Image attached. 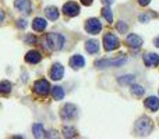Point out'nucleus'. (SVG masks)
<instances>
[{"instance_id":"2","label":"nucleus","mask_w":159,"mask_h":139,"mask_svg":"<svg viewBox=\"0 0 159 139\" xmlns=\"http://www.w3.org/2000/svg\"><path fill=\"white\" fill-rule=\"evenodd\" d=\"M152 128H154V124H152V120L147 115L141 117L140 120H137L135 123V127H134V131L138 137H147V135L151 134Z\"/></svg>"},{"instance_id":"9","label":"nucleus","mask_w":159,"mask_h":139,"mask_svg":"<svg viewBox=\"0 0 159 139\" xmlns=\"http://www.w3.org/2000/svg\"><path fill=\"white\" fill-rule=\"evenodd\" d=\"M49 75H50V78H52L53 81H60V79L63 78V75H64V67L61 66V64H59V63L53 64V67L49 71Z\"/></svg>"},{"instance_id":"15","label":"nucleus","mask_w":159,"mask_h":139,"mask_svg":"<svg viewBox=\"0 0 159 139\" xmlns=\"http://www.w3.org/2000/svg\"><path fill=\"white\" fill-rule=\"evenodd\" d=\"M147 109H149L151 111H157L159 109V99L155 98V96H151V98H147L145 102H144Z\"/></svg>"},{"instance_id":"10","label":"nucleus","mask_w":159,"mask_h":139,"mask_svg":"<svg viewBox=\"0 0 159 139\" xmlns=\"http://www.w3.org/2000/svg\"><path fill=\"white\" fill-rule=\"evenodd\" d=\"M144 64L147 67H157L159 64V56L157 53H145L144 54Z\"/></svg>"},{"instance_id":"27","label":"nucleus","mask_w":159,"mask_h":139,"mask_svg":"<svg viewBox=\"0 0 159 139\" xmlns=\"http://www.w3.org/2000/svg\"><path fill=\"white\" fill-rule=\"evenodd\" d=\"M17 27L21 28V29H22V28L27 27V22H25L24 20H18V21H17Z\"/></svg>"},{"instance_id":"24","label":"nucleus","mask_w":159,"mask_h":139,"mask_svg":"<svg viewBox=\"0 0 159 139\" xmlns=\"http://www.w3.org/2000/svg\"><path fill=\"white\" fill-rule=\"evenodd\" d=\"M134 81V76L133 75H126V76H121V78H119V82L123 85H127V84H131V82Z\"/></svg>"},{"instance_id":"21","label":"nucleus","mask_w":159,"mask_h":139,"mask_svg":"<svg viewBox=\"0 0 159 139\" xmlns=\"http://www.w3.org/2000/svg\"><path fill=\"white\" fill-rule=\"evenodd\" d=\"M32 132H34V137L35 138L43 137V127H42V124H35V125L32 127Z\"/></svg>"},{"instance_id":"26","label":"nucleus","mask_w":159,"mask_h":139,"mask_svg":"<svg viewBox=\"0 0 159 139\" xmlns=\"http://www.w3.org/2000/svg\"><path fill=\"white\" fill-rule=\"evenodd\" d=\"M117 28L121 31V32H126V29H127V25L124 24V22H117Z\"/></svg>"},{"instance_id":"29","label":"nucleus","mask_w":159,"mask_h":139,"mask_svg":"<svg viewBox=\"0 0 159 139\" xmlns=\"http://www.w3.org/2000/svg\"><path fill=\"white\" fill-rule=\"evenodd\" d=\"M24 39H25L27 42H31V43H35V38H34V36H31V35H30V36H25Z\"/></svg>"},{"instance_id":"28","label":"nucleus","mask_w":159,"mask_h":139,"mask_svg":"<svg viewBox=\"0 0 159 139\" xmlns=\"http://www.w3.org/2000/svg\"><path fill=\"white\" fill-rule=\"evenodd\" d=\"M149 2H151V0H138L140 6H144V7H145V6H148V4H149Z\"/></svg>"},{"instance_id":"16","label":"nucleus","mask_w":159,"mask_h":139,"mask_svg":"<svg viewBox=\"0 0 159 139\" xmlns=\"http://www.w3.org/2000/svg\"><path fill=\"white\" fill-rule=\"evenodd\" d=\"M85 49H87L88 53H91V54H95V53H98V50H99V43L95 41V39L87 41V43H85Z\"/></svg>"},{"instance_id":"12","label":"nucleus","mask_w":159,"mask_h":139,"mask_svg":"<svg viewBox=\"0 0 159 139\" xmlns=\"http://www.w3.org/2000/svg\"><path fill=\"white\" fill-rule=\"evenodd\" d=\"M41 60H42V56H41V53L36 52V50H31V52H28L27 54H25V61H27V63L36 64Z\"/></svg>"},{"instance_id":"1","label":"nucleus","mask_w":159,"mask_h":139,"mask_svg":"<svg viewBox=\"0 0 159 139\" xmlns=\"http://www.w3.org/2000/svg\"><path fill=\"white\" fill-rule=\"evenodd\" d=\"M45 45H46L48 49L57 52V50L63 49L64 38H63V35H60V33H55V32L46 33V35H45Z\"/></svg>"},{"instance_id":"3","label":"nucleus","mask_w":159,"mask_h":139,"mask_svg":"<svg viewBox=\"0 0 159 139\" xmlns=\"http://www.w3.org/2000/svg\"><path fill=\"white\" fill-rule=\"evenodd\" d=\"M126 57H120V59H107V60H98L95 61V67L98 68H106V67H120L123 64H126Z\"/></svg>"},{"instance_id":"6","label":"nucleus","mask_w":159,"mask_h":139,"mask_svg":"<svg viewBox=\"0 0 159 139\" xmlns=\"http://www.w3.org/2000/svg\"><path fill=\"white\" fill-rule=\"evenodd\" d=\"M85 29L91 35H96V33H99L102 31V24L98 18H89L85 22Z\"/></svg>"},{"instance_id":"25","label":"nucleus","mask_w":159,"mask_h":139,"mask_svg":"<svg viewBox=\"0 0 159 139\" xmlns=\"http://www.w3.org/2000/svg\"><path fill=\"white\" fill-rule=\"evenodd\" d=\"M63 132H64V137H67V138L75 137V129L69 128V127H64V128H63Z\"/></svg>"},{"instance_id":"19","label":"nucleus","mask_w":159,"mask_h":139,"mask_svg":"<svg viewBox=\"0 0 159 139\" xmlns=\"http://www.w3.org/2000/svg\"><path fill=\"white\" fill-rule=\"evenodd\" d=\"M52 96L55 100H61L64 98V90L61 86H55L52 88Z\"/></svg>"},{"instance_id":"7","label":"nucleus","mask_w":159,"mask_h":139,"mask_svg":"<svg viewBox=\"0 0 159 139\" xmlns=\"http://www.w3.org/2000/svg\"><path fill=\"white\" fill-rule=\"evenodd\" d=\"M60 115L63 120H71V118H74L75 115H77V107L71 103L64 104V107L60 111Z\"/></svg>"},{"instance_id":"20","label":"nucleus","mask_w":159,"mask_h":139,"mask_svg":"<svg viewBox=\"0 0 159 139\" xmlns=\"http://www.w3.org/2000/svg\"><path fill=\"white\" fill-rule=\"evenodd\" d=\"M11 92V84L8 81H0V95H7Z\"/></svg>"},{"instance_id":"17","label":"nucleus","mask_w":159,"mask_h":139,"mask_svg":"<svg viewBox=\"0 0 159 139\" xmlns=\"http://www.w3.org/2000/svg\"><path fill=\"white\" fill-rule=\"evenodd\" d=\"M46 25L48 22L45 21L43 18H35L32 22V28L36 31V32H42V31L46 29Z\"/></svg>"},{"instance_id":"30","label":"nucleus","mask_w":159,"mask_h":139,"mask_svg":"<svg viewBox=\"0 0 159 139\" xmlns=\"http://www.w3.org/2000/svg\"><path fill=\"white\" fill-rule=\"evenodd\" d=\"M4 18H6V14H4V11H3V10H0V24H2V22L4 21Z\"/></svg>"},{"instance_id":"5","label":"nucleus","mask_w":159,"mask_h":139,"mask_svg":"<svg viewBox=\"0 0 159 139\" xmlns=\"http://www.w3.org/2000/svg\"><path fill=\"white\" fill-rule=\"evenodd\" d=\"M34 90L39 96H46L50 92V85L46 79H39V81H36L34 84Z\"/></svg>"},{"instance_id":"11","label":"nucleus","mask_w":159,"mask_h":139,"mask_svg":"<svg viewBox=\"0 0 159 139\" xmlns=\"http://www.w3.org/2000/svg\"><path fill=\"white\" fill-rule=\"evenodd\" d=\"M126 41H127V45H129L130 47H133V49H140V47L143 46V39L138 35H135V33H130Z\"/></svg>"},{"instance_id":"8","label":"nucleus","mask_w":159,"mask_h":139,"mask_svg":"<svg viewBox=\"0 0 159 139\" xmlns=\"http://www.w3.org/2000/svg\"><path fill=\"white\" fill-rule=\"evenodd\" d=\"M63 13L66 14L67 17H77L80 14V7H78L77 3L69 2L63 6Z\"/></svg>"},{"instance_id":"22","label":"nucleus","mask_w":159,"mask_h":139,"mask_svg":"<svg viewBox=\"0 0 159 139\" xmlns=\"http://www.w3.org/2000/svg\"><path fill=\"white\" fill-rule=\"evenodd\" d=\"M102 15L106 18L107 22H113V15H112V10L109 8V6H105L102 8Z\"/></svg>"},{"instance_id":"13","label":"nucleus","mask_w":159,"mask_h":139,"mask_svg":"<svg viewBox=\"0 0 159 139\" xmlns=\"http://www.w3.org/2000/svg\"><path fill=\"white\" fill-rule=\"evenodd\" d=\"M16 7L24 14L31 13V2L30 0H16Z\"/></svg>"},{"instance_id":"33","label":"nucleus","mask_w":159,"mask_h":139,"mask_svg":"<svg viewBox=\"0 0 159 139\" xmlns=\"http://www.w3.org/2000/svg\"><path fill=\"white\" fill-rule=\"evenodd\" d=\"M154 43H155V46H157V47H159V36H158V38H155Z\"/></svg>"},{"instance_id":"18","label":"nucleus","mask_w":159,"mask_h":139,"mask_svg":"<svg viewBox=\"0 0 159 139\" xmlns=\"http://www.w3.org/2000/svg\"><path fill=\"white\" fill-rule=\"evenodd\" d=\"M45 14H46V17L50 20V21H56V20L59 18V11L56 7H53V6H49V7H46V10H45Z\"/></svg>"},{"instance_id":"31","label":"nucleus","mask_w":159,"mask_h":139,"mask_svg":"<svg viewBox=\"0 0 159 139\" xmlns=\"http://www.w3.org/2000/svg\"><path fill=\"white\" fill-rule=\"evenodd\" d=\"M81 3L84 6H91L92 4V0H81Z\"/></svg>"},{"instance_id":"32","label":"nucleus","mask_w":159,"mask_h":139,"mask_svg":"<svg viewBox=\"0 0 159 139\" xmlns=\"http://www.w3.org/2000/svg\"><path fill=\"white\" fill-rule=\"evenodd\" d=\"M101 2L103 3V4H106V6H110L113 2H115V0H101Z\"/></svg>"},{"instance_id":"23","label":"nucleus","mask_w":159,"mask_h":139,"mask_svg":"<svg viewBox=\"0 0 159 139\" xmlns=\"http://www.w3.org/2000/svg\"><path fill=\"white\" fill-rule=\"evenodd\" d=\"M131 93L134 96H137V98H140V96H143L144 95V92H145V90H144V88L143 86H140V85H133L131 86Z\"/></svg>"},{"instance_id":"4","label":"nucleus","mask_w":159,"mask_h":139,"mask_svg":"<svg viewBox=\"0 0 159 139\" xmlns=\"http://www.w3.org/2000/svg\"><path fill=\"white\" fill-rule=\"evenodd\" d=\"M119 46H120V41H119V38L116 35H113V33H106V35L103 36V47L106 52H112V50L117 49Z\"/></svg>"},{"instance_id":"14","label":"nucleus","mask_w":159,"mask_h":139,"mask_svg":"<svg viewBox=\"0 0 159 139\" xmlns=\"http://www.w3.org/2000/svg\"><path fill=\"white\" fill-rule=\"evenodd\" d=\"M70 66H71V68H74V70H78V68H81V67H84L85 66L84 57L80 54L73 56V57L70 59Z\"/></svg>"}]
</instances>
